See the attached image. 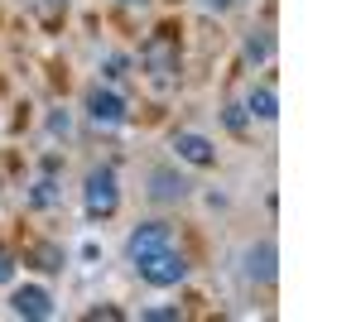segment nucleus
I'll return each instance as SVG.
<instances>
[{
  "label": "nucleus",
  "instance_id": "13",
  "mask_svg": "<svg viewBox=\"0 0 361 322\" xmlns=\"http://www.w3.org/2000/svg\"><path fill=\"white\" fill-rule=\"evenodd\" d=\"M63 202V192H58L54 178H39L34 188H29V207H58Z\"/></svg>",
  "mask_w": 361,
  "mask_h": 322
},
{
  "label": "nucleus",
  "instance_id": "7",
  "mask_svg": "<svg viewBox=\"0 0 361 322\" xmlns=\"http://www.w3.org/2000/svg\"><path fill=\"white\" fill-rule=\"evenodd\" d=\"M188 192H193V183H188L173 163H154V168H149V197H154V202H183Z\"/></svg>",
  "mask_w": 361,
  "mask_h": 322
},
{
  "label": "nucleus",
  "instance_id": "15",
  "mask_svg": "<svg viewBox=\"0 0 361 322\" xmlns=\"http://www.w3.org/2000/svg\"><path fill=\"white\" fill-rule=\"evenodd\" d=\"M126 68H130V58H126V54H106V58H102V78H106V82H121V78H126Z\"/></svg>",
  "mask_w": 361,
  "mask_h": 322
},
{
  "label": "nucleus",
  "instance_id": "3",
  "mask_svg": "<svg viewBox=\"0 0 361 322\" xmlns=\"http://www.w3.org/2000/svg\"><path fill=\"white\" fill-rule=\"evenodd\" d=\"M140 63H145V73L154 82H173V73H178V39H173V25H164L145 49H140Z\"/></svg>",
  "mask_w": 361,
  "mask_h": 322
},
{
  "label": "nucleus",
  "instance_id": "14",
  "mask_svg": "<svg viewBox=\"0 0 361 322\" xmlns=\"http://www.w3.org/2000/svg\"><path fill=\"white\" fill-rule=\"evenodd\" d=\"M222 120H226V130H231V135H246L250 130L246 106H236V101H231V106H222Z\"/></svg>",
  "mask_w": 361,
  "mask_h": 322
},
{
  "label": "nucleus",
  "instance_id": "11",
  "mask_svg": "<svg viewBox=\"0 0 361 322\" xmlns=\"http://www.w3.org/2000/svg\"><path fill=\"white\" fill-rule=\"evenodd\" d=\"M241 54H246V63H270V54H275V39H270V29H250L246 39H241Z\"/></svg>",
  "mask_w": 361,
  "mask_h": 322
},
{
  "label": "nucleus",
  "instance_id": "21",
  "mask_svg": "<svg viewBox=\"0 0 361 322\" xmlns=\"http://www.w3.org/2000/svg\"><path fill=\"white\" fill-rule=\"evenodd\" d=\"M121 5H145V0H121Z\"/></svg>",
  "mask_w": 361,
  "mask_h": 322
},
{
  "label": "nucleus",
  "instance_id": "1",
  "mask_svg": "<svg viewBox=\"0 0 361 322\" xmlns=\"http://www.w3.org/2000/svg\"><path fill=\"white\" fill-rule=\"evenodd\" d=\"M121 207V178H116L111 163H92L82 178V212L87 221H106Z\"/></svg>",
  "mask_w": 361,
  "mask_h": 322
},
{
  "label": "nucleus",
  "instance_id": "18",
  "mask_svg": "<svg viewBox=\"0 0 361 322\" xmlns=\"http://www.w3.org/2000/svg\"><path fill=\"white\" fill-rule=\"evenodd\" d=\"M87 318H92V322H102V318H106V322H121L126 313H121V308H111V303H102V308H92Z\"/></svg>",
  "mask_w": 361,
  "mask_h": 322
},
{
  "label": "nucleus",
  "instance_id": "19",
  "mask_svg": "<svg viewBox=\"0 0 361 322\" xmlns=\"http://www.w3.org/2000/svg\"><path fill=\"white\" fill-rule=\"evenodd\" d=\"M10 279H15V255L0 245V284H10Z\"/></svg>",
  "mask_w": 361,
  "mask_h": 322
},
{
  "label": "nucleus",
  "instance_id": "17",
  "mask_svg": "<svg viewBox=\"0 0 361 322\" xmlns=\"http://www.w3.org/2000/svg\"><path fill=\"white\" fill-rule=\"evenodd\" d=\"M68 130H73L68 111H54V116H49V135H63V140H68Z\"/></svg>",
  "mask_w": 361,
  "mask_h": 322
},
{
  "label": "nucleus",
  "instance_id": "5",
  "mask_svg": "<svg viewBox=\"0 0 361 322\" xmlns=\"http://www.w3.org/2000/svg\"><path fill=\"white\" fill-rule=\"evenodd\" d=\"M87 116H92V125H126V97L111 92V87H87Z\"/></svg>",
  "mask_w": 361,
  "mask_h": 322
},
{
  "label": "nucleus",
  "instance_id": "4",
  "mask_svg": "<svg viewBox=\"0 0 361 322\" xmlns=\"http://www.w3.org/2000/svg\"><path fill=\"white\" fill-rule=\"evenodd\" d=\"M10 313L25 322H49L54 318V294L44 284H15L10 289Z\"/></svg>",
  "mask_w": 361,
  "mask_h": 322
},
{
  "label": "nucleus",
  "instance_id": "8",
  "mask_svg": "<svg viewBox=\"0 0 361 322\" xmlns=\"http://www.w3.org/2000/svg\"><path fill=\"white\" fill-rule=\"evenodd\" d=\"M173 154L183 163H193V168H212V163H217V144H212L207 135H197V130H178L173 135Z\"/></svg>",
  "mask_w": 361,
  "mask_h": 322
},
{
  "label": "nucleus",
  "instance_id": "6",
  "mask_svg": "<svg viewBox=\"0 0 361 322\" xmlns=\"http://www.w3.org/2000/svg\"><path fill=\"white\" fill-rule=\"evenodd\" d=\"M159 245H173V226L169 221H140L135 231L126 236V260H140V255H149Z\"/></svg>",
  "mask_w": 361,
  "mask_h": 322
},
{
  "label": "nucleus",
  "instance_id": "20",
  "mask_svg": "<svg viewBox=\"0 0 361 322\" xmlns=\"http://www.w3.org/2000/svg\"><path fill=\"white\" fill-rule=\"evenodd\" d=\"M197 5H202V10H217V15H222V10H231V0H197Z\"/></svg>",
  "mask_w": 361,
  "mask_h": 322
},
{
  "label": "nucleus",
  "instance_id": "10",
  "mask_svg": "<svg viewBox=\"0 0 361 322\" xmlns=\"http://www.w3.org/2000/svg\"><path fill=\"white\" fill-rule=\"evenodd\" d=\"M246 116L250 120H265V125H275L279 120V97H275V87H250L246 92Z\"/></svg>",
  "mask_w": 361,
  "mask_h": 322
},
{
  "label": "nucleus",
  "instance_id": "16",
  "mask_svg": "<svg viewBox=\"0 0 361 322\" xmlns=\"http://www.w3.org/2000/svg\"><path fill=\"white\" fill-rule=\"evenodd\" d=\"M140 318H149V322H173V318H183L178 308H169V303H159V308H140Z\"/></svg>",
  "mask_w": 361,
  "mask_h": 322
},
{
  "label": "nucleus",
  "instance_id": "9",
  "mask_svg": "<svg viewBox=\"0 0 361 322\" xmlns=\"http://www.w3.org/2000/svg\"><path fill=\"white\" fill-rule=\"evenodd\" d=\"M275 274H279L275 241H255L246 250V279H255V284H275Z\"/></svg>",
  "mask_w": 361,
  "mask_h": 322
},
{
  "label": "nucleus",
  "instance_id": "2",
  "mask_svg": "<svg viewBox=\"0 0 361 322\" xmlns=\"http://www.w3.org/2000/svg\"><path fill=\"white\" fill-rule=\"evenodd\" d=\"M130 265H135V274L149 284V289H173V284L188 279V260H183L173 245H159V250L140 255V260H130Z\"/></svg>",
  "mask_w": 361,
  "mask_h": 322
},
{
  "label": "nucleus",
  "instance_id": "12",
  "mask_svg": "<svg viewBox=\"0 0 361 322\" xmlns=\"http://www.w3.org/2000/svg\"><path fill=\"white\" fill-rule=\"evenodd\" d=\"M29 265L34 269H44V274H63V265H68V255H63V250H58V245H34V250H29Z\"/></svg>",
  "mask_w": 361,
  "mask_h": 322
}]
</instances>
